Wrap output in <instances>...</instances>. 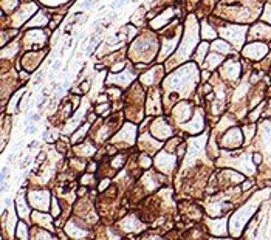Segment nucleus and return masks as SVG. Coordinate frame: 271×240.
<instances>
[{
    "mask_svg": "<svg viewBox=\"0 0 271 240\" xmlns=\"http://www.w3.org/2000/svg\"><path fill=\"white\" fill-rule=\"evenodd\" d=\"M26 133H34L36 132V126L34 124H30V126H26V130H25Z\"/></svg>",
    "mask_w": 271,
    "mask_h": 240,
    "instance_id": "obj_1",
    "label": "nucleus"
},
{
    "mask_svg": "<svg viewBox=\"0 0 271 240\" xmlns=\"http://www.w3.org/2000/svg\"><path fill=\"white\" fill-rule=\"evenodd\" d=\"M93 3H95V0H84V3H82V6H84V8H85V10H87V8H90V6H92Z\"/></svg>",
    "mask_w": 271,
    "mask_h": 240,
    "instance_id": "obj_2",
    "label": "nucleus"
},
{
    "mask_svg": "<svg viewBox=\"0 0 271 240\" xmlns=\"http://www.w3.org/2000/svg\"><path fill=\"white\" fill-rule=\"evenodd\" d=\"M60 68V62H54L53 64V71H56V70H59Z\"/></svg>",
    "mask_w": 271,
    "mask_h": 240,
    "instance_id": "obj_3",
    "label": "nucleus"
},
{
    "mask_svg": "<svg viewBox=\"0 0 271 240\" xmlns=\"http://www.w3.org/2000/svg\"><path fill=\"white\" fill-rule=\"evenodd\" d=\"M6 172H8V169H6V167H3V169H2V181H5V177H6Z\"/></svg>",
    "mask_w": 271,
    "mask_h": 240,
    "instance_id": "obj_4",
    "label": "nucleus"
},
{
    "mask_svg": "<svg viewBox=\"0 0 271 240\" xmlns=\"http://www.w3.org/2000/svg\"><path fill=\"white\" fill-rule=\"evenodd\" d=\"M254 161H256V163H260V155H254Z\"/></svg>",
    "mask_w": 271,
    "mask_h": 240,
    "instance_id": "obj_5",
    "label": "nucleus"
},
{
    "mask_svg": "<svg viewBox=\"0 0 271 240\" xmlns=\"http://www.w3.org/2000/svg\"><path fill=\"white\" fill-rule=\"evenodd\" d=\"M99 2H101V0H99Z\"/></svg>",
    "mask_w": 271,
    "mask_h": 240,
    "instance_id": "obj_6",
    "label": "nucleus"
}]
</instances>
